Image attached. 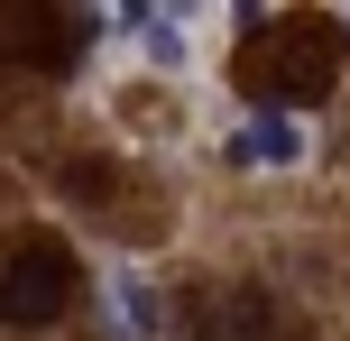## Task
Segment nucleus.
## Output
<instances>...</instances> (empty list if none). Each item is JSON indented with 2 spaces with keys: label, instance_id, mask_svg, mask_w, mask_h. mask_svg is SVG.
<instances>
[{
  "label": "nucleus",
  "instance_id": "obj_1",
  "mask_svg": "<svg viewBox=\"0 0 350 341\" xmlns=\"http://www.w3.org/2000/svg\"><path fill=\"white\" fill-rule=\"evenodd\" d=\"M341 55H350V28L323 10H286V18H249V46H240V83L249 102L267 111H304L341 83Z\"/></svg>",
  "mask_w": 350,
  "mask_h": 341
},
{
  "label": "nucleus",
  "instance_id": "obj_2",
  "mask_svg": "<svg viewBox=\"0 0 350 341\" xmlns=\"http://www.w3.org/2000/svg\"><path fill=\"white\" fill-rule=\"evenodd\" d=\"M185 332L193 341H304V314L258 277H212L185 295Z\"/></svg>",
  "mask_w": 350,
  "mask_h": 341
},
{
  "label": "nucleus",
  "instance_id": "obj_3",
  "mask_svg": "<svg viewBox=\"0 0 350 341\" xmlns=\"http://www.w3.org/2000/svg\"><path fill=\"white\" fill-rule=\"evenodd\" d=\"M74 295H83V268H74L65 240H18L10 258H0V323H65Z\"/></svg>",
  "mask_w": 350,
  "mask_h": 341
},
{
  "label": "nucleus",
  "instance_id": "obj_4",
  "mask_svg": "<svg viewBox=\"0 0 350 341\" xmlns=\"http://www.w3.org/2000/svg\"><path fill=\"white\" fill-rule=\"evenodd\" d=\"M230 166H304V120L267 111V120L230 129Z\"/></svg>",
  "mask_w": 350,
  "mask_h": 341
},
{
  "label": "nucleus",
  "instance_id": "obj_5",
  "mask_svg": "<svg viewBox=\"0 0 350 341\" xmlns=\"http://www.w3.org/2000/svg\"><path fill=\"white\" fill-rule=\"evenodd\" d=\"M129 37H139L157 65H185V18H166V10H129Z\"/></svg>",
  "mask_w": 350,
  "mask_h": 341
},
{
  "label": "nucleus",
  "instance_id": "obj_6",
  "mask_svg": "<svg viewBox=\"0 0 350 341\" xmlns=\"http://www.w3.org/2000/svg\"><path fill=\"white\" fill-rule=\"evenodd\" d=\"M120 323H129V332H157V323H166V314H157V295H148L139 277H120Z\"/></svg>",
  "mask_w": 350,
  "mask_h": 341
}]
</instances>
